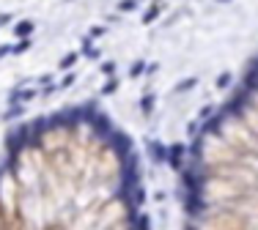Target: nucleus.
Listing matches in <instances>:
<instances>
[{"instance_id": "1", "label": "nucleus", "mask_w": 258, "mask_h": 230, "mask_svg": "<svg viewBox=\"0 0 258 230\" xmlns=\"http://www.w3.org/2000/svg\"><path fill=\"white\" fill-rule=\"evenodd\" d=\"M0 230H148L132 140L94 105L8 129Z\"/></svg>"}]
</instances>
